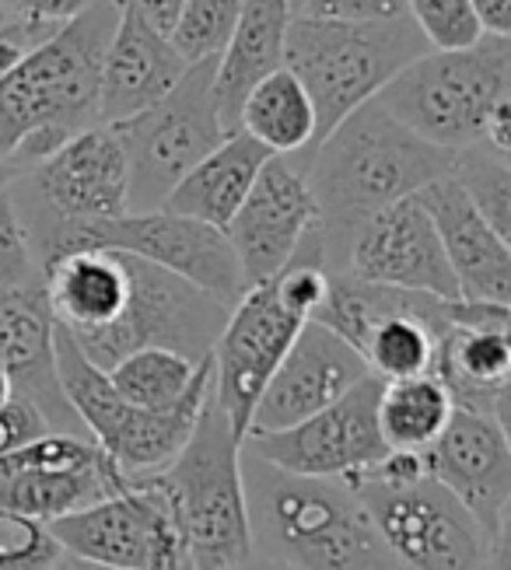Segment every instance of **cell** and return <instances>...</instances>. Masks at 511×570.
<instances>
[{"label": "cell", "instance_id": "obj_41", "mask_svg": "<svg viewBox=\"0 0 511 570\" xmlns=\"http://www.w3.org/2000/svg\"><path fill=\"white\" fill-rule=\"evenodd\" d=\"M29 49H21L18 42H11V39H4L0 36V78H4V73H11L18 63H21V57H26Z\"/></svg>", "mask_w": 511, "mask_h": 570}, {"label": "cell", "instance_id": "obj_47", "mask_svg": "<svg viewBox=\"0 0 511 570\" xmlns=\"http://www.w3.org/2000/svg\"><path fill=\"white\" fill-rule=\"evenodd\" d=\"M60 570H70V560H67V567H60Z\"/></svg>", "mask_w": 511, "mask_h": 570}, {"label": "cell", "instance_id": "obj_10", "mask_svg": "<svg viewBox=\"0 0 511 570\" xmlns=\"http://www.w3.org/2000/svg\"><path fill=\"white\" fill-rule=\"evenodd\" d=\"M344 487L372 514L400 570H491L498 539H487L473 514L428 473L406 480L361 473Z\"/></svg>", "mask_w": 511, "mask_h": 570}, {"label": "cell", "instance_id": "obj_42", "mask_svg": "<svg viewBox=\"0 0 511 570\" xmlns=\"http://www.w3.org/2000/svg\"><path fill=\"white\" fill-rule=\"evenodd\" d=\"M18 176H26V168L14 165V161H0V193H4Z\"/></svg>", "mask_w": 511, "mask_h": 570}, {"label": "cell", "instance_id": "obj_6", "mask_svg": "<svg viewBox=\"0 0 511 570\" xmlns=\"http://www.w3.org/2000/svg\"><path fill=\"white\" fill-rule=\"evenodd\" d=\"M511 95V42L483 36L466 49H428L403 67L375 98L406 130L445 151H466L483 140V122Z\"/></svg>", "mask_w": 511, "mask_h": 570}, {"label": "cell", "instance_id": "obj_3", "mask_svg": "<svg viewBox=\"0 0 511 570\" xmlns=\"http://www.w3.org/2000/svg\"><path fill=\"white\" fill-rule=\"evenodd\" d=\"M253 557L284 570H400L364 511L340 480L281 473L242 452Z\"/></svg>", "mask_w": 511, "mask_h": 570}, {"label": "cell", "instance_id": "obj_38", "mask_svg": "<svg viewBox=\"0 0 511 570\" xmlns=\"http://www.w3.org/2000/svg\"><path fill=\"white\" fill-rule=\"evenodd\" d=\"M119 4H127L148 29H155L165 39L173 36L176 18L183 11V0H119Z\"/></svg>", "mask_w": 511, "mask_h": 570}, {"label": "cell", "instance_id": "obj_1", "mask_svg": "<svg viewBox=\"0 0 511 570\" xmlns=\"http://www.w3.org/2000/svg\"><path fill=\"white\" fill-rule=\"evenodd\" d=\"M452 168L455 151L406 130L382 109L379 98L340 119L308 151V186L320 207L326 269H333L336 259L344 263L351 235L372 214L449 179Z\"/></svg>", "mask_w": 511, "mask_h": 570}, {"label": "cell", "instance_id": "obj_9", "mask_svg": "<svg viewBox=\"0 0 511 570\" xmlns=\"http://www.w3.org/2000/svg\"><path fill=\"white\" fill-rule=\"evenodd\" d=\"M217 57L189 63L176 88L144 112L112 122L130 176V210H161L168 193L228 137L214 98Z\"/></svg>", "mask_w": 511, "mask_h": 570}, {"label": "cell", "instance_id": "obj_28", "mask_svg": "<svg viewBox=\"0 0 511 570\" xmlns=\"http://www.w3.org/2000/svg\"><path fill=\"white\" fill-rule=\"evenodd\" d=\"M452 400L434 375L382 382L379 392V431L389 452H424L445 431Z\"/></svg>", "mask_w": 511, "mask_h": 570}, {"label": "cell", "instance_id": "obj_44", "mask_svg": "<svg viewBox=\"0 0 511 570\" xmlns=\"http://www.w3.org/2000/svg\"><path fill=\"white\" fill-rule=\"evenodd\" d=\"M11 395H14V385H11V379H8V371L0 367V406H4V403L11 400Z\"/></svg>", "mask_w": 511, "mask_h": 570}, {"label": "cell", "instance_id": "obj_25", "mask_svg": "<svg viewBox=\"0 0 511 570\" xmlns=\"http://www.w3.org/2000/svg\"><path fill=\"white\" fill-rule=\"evenodd\" d=\"M431 375L445 385L455 410L494 416L508 428L511 340L504 330H455L438 340Z\"/></svg>", "mask_w": 511, "mask_h": 570}, {"label": "cell", "instance_id": "obj_16", "mask_svg": "<svg viewBox=\"0 0 511 570\" xmlns=\"http://www.w3.org/2000/svg\"><path fill=\"white\" fill-rule=\"evenodd\" d=\"M119 469L78 434H42L26 449L0 455V508L50 525L109 493L124 490Z\"/></svg>", "mask_w": 511, "mask_h": 570}, {"label": "cell", "instance_id": "obj_43", "mask_svg": "<svg viewBox=\"0 0 511 570\" xmlns=\"http://www.w3.org/2000/svg\"><path fill=\"white\" fill-rule=\"evenodd\" d=\"M235 570H284V567H277V563H271V560H259V557H249L242 567H235Z\"/></svg>", "mask_w": 511, "mask_h": 570}, {"label": "cell", "instance_id": "obj_27", "mask_svg": "<svg viewBox=\"0 0 511 570\" xmlns=\"http://www.w3.org/2000/svg\"><path fill=\"white\" fill-rule=\"evenodd\" d=\"M238 130L271 155H302L315 147V106L287 67L266 73L238 109Z\"/></svg>", "mask_w": 511, "mask_h": 570}, {"label": "cell", "instance_id": "obj_2", "mask_svg": "<svg viewBox=\"0 0 511 570\" xmlns=\"http://www.w3.org/2000/svg\"><path fill=\"white\" fill-rule=\"evenodd\" d=\"M116 21L119 0H102L0 78V161L29 171L70 137L99 127V70Z\"/></svg>", "mask_w": 511, "mask_h": 570}, {"label": "cell", "instance_id": "obj_37", "mask_svg": "<svg viewBox=\"0 0 511 570\" xmlns=\"http://www.w3.org/2000/svg\"><path fill=\"white\" fill-rule=\"evenodd\" d=\"M50 434V424L39 413V406L26 395H11V400L0 406V455H11L18 449H26L36 438Z\"/></svg>", "mask_w": 511, "mask_h": 570}, {"label": "cell", "instance_id": "obj_35", "mask_svg": "<svg viewBox=\"0 0 511 570\" xmlns=\"http://www.w3.org/2000/svg\"><path fill=\"white\" fill-rule=\"evenodd\" d=\"M95 4H102V0H0V11L11 24H29V29L53 36Z\"/></svg>", "mask_w": 511, "mask_h": 570}, {"label": "cell", "instance_id": "obj_31", "mask_svg": "<svg viewBox=\"0 0 511 570\" xmlns=\"http://www.w3.org/2000/svg\"><path fill=\"white\" fill-rule=\"evenodd\" d=\"M238 4L242 0H183V11L168 42L176 46V53L186 63L222 57V49L228 46L235 29Z\"/></svg>", "mask_w": 511, "mask_h": 570}, {"label": "cell", "instance_id": "obj_34", "mask_svg": "<svg viewBox=\"0 0 511 570\" xmlns=\"http://www.w3.org/2000/svg\"><path fill=\"white\" fill-rule=\"evenodd\" d=\"M29 284H42V274H39L29 225L8 186L0 193V287H29Z\"/></svg>", "mask_w": 511, "mask_h": 570}, {"label": "cell", "instance_id": "obj_45", "mask_svg": "<svg viewBox=\"0 0 511 570\" xmlns=\"http://www.w3.org/2000/svg\"><path fill=\"white\" fill-rule=\"evenodd\" d=\"M70 570H116V567H95V563H81V560H70Z\"/></svg>", "mask_w": 511, "mask_h": 570}, {"label": "cell", "instance_id": "obj_30", "mask_svg": "<svg viewBox=\"0 0 511 570\" xmlns=\"http://www.w3.org/2000/svg\"><path fill=\"white\" fill-rule=\"evenodd\" d=\"M452 179L466 189L473 207L487 217V225L511 242V165H508V155L491 151L487 144H473L466 151H455Z\"/></svg>", "mask_w": 511, "mask_h": 570}, {"label": "cell", "instance_id": "obj_33", "mask_svg": "<svg viewBox=\"0 0 511 570\" xmlns=\"http://www.w3.org/2000/svg\"><path fill=\"white\" fill-rule=\"evenodd\" d=\"M406 18L417 24L428 49H438V53L466 49L483 39L470 0H406Z\"/></svg>", "mask_w": 511, "mask_h": 570}, {"label": "cell", "instance_id": "obj_26", "mask_svg": "<svg viewBox=\"0 0 511 570\" xmlns=\"http://www.w3.org/2000/svg\"><path fill=\"white\" fill-rule=\"evenodd\" d=\"M266 158L274 155L259 140H253L246 130H232L200 165H193L179 179V186L168 193L165 210L225 232L242 200L249 196Z\"/></svg>", "mask_w": 511, "mask_h": 570}, {"label": "cell", "instance_id": "obj_29", "mask_svg": "<svg viewBox=\"0 0 511 570\" xmlns=\"http://www.w3.org/2000/svg\"><path fill=\"white\" fill-rule=\"evenodd\" d=\"M207 357L189 361L176 351L144 346V351H134L124 361H116L106 375H109L112 389L124 395L130 406L165 413V410L179 406L193 392V385L200 382V371H204Z\"/></svg>", "mask_w": 511, "mask_h": 570}, {"label": "cell", "instance_id": "obj_18", "mask_svg": "<svg viewBox=\"0 0 511 570\" xmlns=\"http://www.w3.org/2000/svg\"><path fill=\"white\" fill-rule=\"evenodd\" d=\"M340 266L344 269H336V274H347L364 284L431 294L442 302L459 297V284L442 253L438 232L413 196L364 220L351 235Z\"/></svg>", "mask_w": 511, "mask_h": 570}, {"label": "cell", "instance_id": "obj_12", "mask_svg": "<svg viewBox=\"0 0 511 570\" xmlns=\"http://www.w3.org/2000/svg\"><path fill=\"white\" fill-rule=\"evenodd\" d=\"M228 305L204 294L165 269L130 256V297L119 318L99 336L78 343L91 364L109 371L144 346H161L176 351L189 361H204L217 336L225 330Z\"/></svg>", "mask_w": 511, "mask_h": 570}, {"label": "cell", "instance_id": "obj_24", "mask_svg": "<svg viewBox=\"0 0 511 570\" xmlns=\"http://www.w3.org/2000/svg\"><path fill=\"white\" fill-rule=\"evenodd\" d=\"M291 18H295L291 0H242L238 4L232 39L214 70V98L228 134L238 130V109L246 95L266 73L284 67V39Z\"/></svg>", "mask_w": 511, "mask_h": 570}, {"label": "cell", "instance_id": "obj_36", "mask_svg": "<svg viewBox=\"0 0 511 570\" xmlns=\"http://www.w3.org/2000/svg\"><path fill=\"white\" fill-rule=\"evenodd\" d=\"M295 14L312 21H396L406 18V0H298Z\"/></svg>", "mask_w": 511, "mask_h": 570}, {"label": "cell", "instance_id": "obj_23", "mask_svg": "<svg viewBox=\"0 0 511 570\" xmlns=\"http://www.w3.org/2000/svg\"><path fill=\"white\" fill-rule=\"evenodd\" d=\"M186 60L176 46L148 29L127 4H119V21L102 53L99 70V122L112 127L155 106L186 73Z\"/></svg>", "mask_w": 511, "mask_h": 570}, {"label": "cell", "instance_id": "obj_20", "mask_svg": "<svg viewBox=\"0 0 511 570\" xmlns=\"http://www.w3.org/2000/svg\"><path fill=\"white\" fill-rule=\"evenodd\" d=\"M372 371L347 340L308 318L256 400L249 434H274L302 424L368 379ZM246 434V438H249Z\"/></svg>", "mask_w": 511, "mask_h": 570}, {"label": "cell", "instance_id": "obj_4", "mask_svg": "<svg viewBox=\"0 0 511 570\" xmlns=\"http://www.w3.org/2000/svg\"><path fill=\"white\" fill-rule=\"evenodd\" d=\"M148 476L176 514L193 570H235L253 557L242 441L217 403L214 379L179 455Z\"/></svg>", "mask_w": 511, "mask_h": 570}, {"label": "cell", "instance_id": "obj_8", "mask_svg": "<svg viewBox=\"0 0 511 570\" xmlns=\"http://www.w3.org/2000/svg\"><path fill=\"white\" fill-rule=\"evenodd\" d=\"M39 274L42 263L67 249H116L151 263L204 294L225 302L228 308L246 291L232 242L222 228L204 225L173 210H127L109 220H88V225H53L32 235Z\"/></svg>", "mask_w": 511, "mask_h": 570}, {"label": "cell", "instance_id": "obj_13", "mask_svg": "<svg viewBox=\"0 0 511 570\" xmlns=\"http://www.w3.org/2000/svg\"><path fill=\"white\" fill-rule=\"evenodd\" d=\"M70 560L116 570H193L176 514L151 476L50 522Z\"/></svg>", "mask_w": 511, "mask_h": 570}, {"label": "cell", "instance_id": "obj_46", "mask_svg": "<svg viewBox=\"0 0 511 570\" xmlns=\"http://www.w3.org/2000/svg\"><path fill=\"white\" fill-rule=\"evenodd\" d=\"M0 29H4V11H0Z\"/></svg>", "mask_w": 511, "mask_h": 570}, {"label": "cell", "instance_id": "obj_17", "mask_svg": "<svg viewBox=\"0 0 511 570\" xmlns=\"http://www.w3.org/2000/svg\"><path fill=\"white\" fill-rule=\"evenodd\" d=\"M315 228L320 207L308 186V151L266 158L249 196L225 228L246 287L277 277Z\"/></svg>", "mask_w": 511, "mask_h": 570}, {"label": "cell", "instance_id": "obj_11", "mask_svg": "<svg viewBox=\"0 0 511 570\" xmlns=\"http://www.w3.org/2000/svg\"><path fill=\"white\" fill-rule=\"evenodd\" d=\"M29 235L53 225H88L130 210V176L124 144L99 122L70 137L50 158L11 183Z\"/></svg>", "mask_w": 511, "mask_h": 570}, {"label": "cell", "instance_id": "obj_40", "mask_svg": "<svg viewBox=\"0 0 511 570\" xmlns=\"http://www.w3.org/2000/svg\"><path fill=\"white\" fill-rule=\"evenodd\" d=\"M483 36H511V0H470Z\"/></svg>", "mask_w": 511, "mask_h": 570}, {"label": "cell", "instance_id": "obj_19", "mask_svg": "<svg viewBox=\"0 0 511 570\" xmlns=\"http://www.w3.org/2000/svg\"><path fill=\"white\" fill-rule=\"evenodd\" d=\"M421 455L428 476L442 483L473 514L487 539L494 542L508 532L511 441L504 424L483 413L452 410L445 431Z\"/></svg>", "mask_w": 511, "mask_h": 570}, {"label": "cell", "instance_id": "obj_39", "mask_svg": "<svg viewBox=\"0 0 511 570\" xmlns=\"http://www.w3.org/2000/svg\"><path fill=\"white\" fill-rule=\"evenodd\" d=\"M491 151L498 155H511V95H504L501 102L487 112V122H483V140Z\"/></svg>", "mask_w": 511, "mask_h": 570}, {"label": "cell", "instance_id": "obj_48", "mask_svg": "<svg viewBox=\"0 0 511 570\" xmlns=\"http://www.w3.org/2000/svg\"><path fill=\"white\" fill-rule=\"evenodd\" d=\"M291 4H298V0H291Z\"/></svg>", "mask_w": 511, "mask_h": 570}, {"label": "cell", "instance_id": "obj_14", "mask_svg": "<svg viewBox=\"0 0 511 570\" xmlns=\"http://www.w3.org/2000/svg\"><path fill=\"white\" fill-rule=\"evenodd\" d=\"M379 392L382 379L368 375L344 400L295 428L249 434L242 441V452L281 469V473L351 483L389 455V444L379 431Z\"/></svg>", "mask_w": 511, "mask_h": 570}, {"label": "cell", "instance_id": "obj_32", "mask_svg": "<svg viewBox=\"0 0 511 570\" xmlns=\"http://www.w3.org/2000/svg\"><path fill=\"white\" fill-rule=\"evenodd\" d=\"M67 560L50 525L0 508V570H60Z\"/></svg>", "mask_w": 511, "mask_h": 570}, {"label": "cell", "instance_id": "obj_7", "mask_svg": "<svg viewBox=\"0 0 511 570\" xmlns=\"http://www.w3.org/2000/svg\"><path fill=\"white\" fill-rule=\"evenodd\" d=\"M53 361L67 406L81 420L88 441L119 469L124 480L158 473V469H165L179 455L193 424H197V413L214 379V364L207 357L200 382L193 385L186 400L165 413H151L130 406L112 389L106 371L85 357V351L63 326H53Z\"/></svg>", "mask_w": 511, "mask_h": 570}, {"label": "cell", "instance_id": "obj_5", "mask_svg": "<svg viewBox=\"0 0 511 570\" xmlns=\"http://www.w3.org/2000/svg\"><path fill=\"white\" fill-rule=\"evenodd\" d=\"M428 53L410 18L396 21H312L291 18L284 67L302 81L315 106V144Z\"/></svg>", "mask_w": 511, "mask_h": 570}, {"label": "cell", "instance_id": "obj_22", "mask_svg": "<svg viewBox=\"0 0 511 570\" xmlns=\"http://www.w3.org/2000/svg\"><path fill=\"white\" fill-rule=\"evenodd\" d=\"M431 217L442 253L455 274L459 297L511 305V242L501 238L473 207L452 176L424 186L413 196Z\"/></svg>", "mask_w": 511, "mask_h": 570}, {"label": "cell", "instance_id": "obj_21", "mask_svg": "<svg viewBox=\"0 0 511 570\" xmlns=\"http://www.w3.org/2000/svg\"><path fill=\"white\" fill-rule=\"evenodd\" d=\"M53 326L42 284L0 287V367L8 371L14 392L39 406L50 431L88 438L57 382Z\"/></svg>", "mask_w": 511, "mask_h": 570}, {"label": "cell", "instance_id": "obj_15", "mask_svg": "<svg viewBox=\"0 0 511 570\" xmlns=\"http://www.w3.org/2000/svg\"><path fill=\"white\" fill-rule=\"evenodd\" d=\"M305 322L308 318L295 315L281 302L274 281L246 287L228 308L225 330L210 351V364L214 395L238 441H246L256 400L263 395L266 382L274 379L277 364L291 351Z\"/></svg>", "mask_w": 511, "mask_h": 570}]
</instances>
